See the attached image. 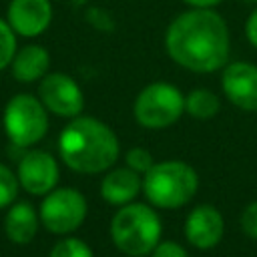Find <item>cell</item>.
<instances>
[{"mask_svg":"<svg viewBox=\"0 0 257 257\" xmlns=\"http://www.w3.org/2000/svg\"><path fill=\"white\" fill-rule=\"evenodd\" d=\"M165 48L173 62L193 72L221 70L229 60V28L213 8H191L171 20Z\"/></svg>","mask_w":257,"mask_h":257,"instance_id":"obj_1","label":"cell"},{"mask_svg":"<svg viewBox=\"0 0 257 257\" xmlns=\"http://www.w3.org/2000/svg\"><path fill=\"white\" fill-rule=\"evenodd\" d=\"M66 167L76 173H102L118 159V139L108 124L92 116H74L58 137Z\"/></svg>","mask_w":257,"mask_h":257,"instance_id":"obj_2","label":"cell"},{"mask_svg":"<svg viewBox=\"0 0 257 257\" xmlns=\"http://www.w3.org/2000/svg\"><path fill=\"white\" fill-rule=\"evenodd\" d=\"M197 187V171L183 161L155 163L143 179L145 197L159 209H177L187 205L195 197Z\"/></svg>","mask_w":257,"mask_h":257,"instance_id":"obj_3","label":"cell"},{"mask_svg":"<svg viewBox=\"0 0 257 257\" xmlns=\"http://www.w3.org/2000/svg\"><path fill=\"white\" fill-rule=\"evenodd\" d=\"M161 219L155 209L143 203H126L110 221L112 243L126 255H147L161 239Z\"/></svg>","mask_w":257,"mask_h":257,"instance_id":"obj_4","label":"cell"},{"mask_svg":"<svg viewBox=\"0 0 257 257\" xmlns=\"http://www.w3.org/2000/svg\"><path fill=\"white\" fill-rule=\"evenodd\" d=\"M133 112L141 126L165 128L185 112V96L169 82H151L137 94Z\"/></svg>","mask_w":257,"mask_h":257,"instance_id":"obj_5","label":"cell"},{"mask_svg":"<svg viewBox=\"0 0 257 257\" xmlns=\"http://www.w3.org/2000/svg\"><path fill=\"white\" fill-rule=\"evenodd\" d=\"M4 131L16 147L38 143L48 131L46 106L32 94H16L4 108Z\"/></svg>","mask_w":257,"mask_h":257,"instance_id":"obj_6","label":"cell"},{"mask_svg":"<svg viewBox=\"0 0 257 257\" xmlns=\"http://www.w3.org/2000/svg\"><path fill=\"white\" fill-rule=\"evenodd\" d=\"M86 217V199L80 191L62 187L46 193L40 205L42 225L56 235H66L76 231Z\"/></svg>","mask_w":257,"mask_h":257,"instance_id":"obj_7","label":"cell"},{"mask_svg":"<svg viewBox=\"0 0 257 257\" xmlns=\"http://www.w3.org/2000/svg\"><path fill=\"white\" fill-rule=\"evenodd\" d=\"M38 94L46 110L58 116L74 118L84 108V96H82L80 86L76 84L72 76L64 72H50V74L46 72L40 78Z\"/></svg>","mask_w":257,"mask_h":257,"instance_id":"obj_8","label":"cell"},{"mask_svg":"<svg viewBox=\"0 0 257 257\" xmlns=\"http://www.w3.org/2000/svg\"><path fill=\"white\" fill-rule=\"evenodd\" d=\"M221 88L241 110H257V66L251 62H231L223 66Z\"/></svg>","mask_w":257,"mask_h":257,"instance_id":"obj_9","label":"cell"},{"mask_svg":"<svg viewBox=\"0 0 257 257\" xmlns=\"http://www.w3.org/2000/svg\"><path fill=\"white\" fill-rule=\"evenodd\" d=\"M18 183L30 195H46L56 187L58 165L44 151H30L18 163Z\"/></svg>","mask_w":257,"mask_h":257,"instance_id":"obj_10","label":"cell"},{"mask_svg":"<svg viewBox=\"0 0 257 257\" xmlns=\"http://www.w3.org/2000/svg\"><path fill=\"white\" fill-rule=\"evenodd\" d=\"M52 22L50 0H12L8 6V24L20 36L34 38Z\"/></svg>","mask_w":257,"mask_h":257,"instance_id":"obj_11","label":"cell"},{"mask_svg":"<svg viewBox=\"0 0 257 257\" xmlns=\"http://www.w3.org/2000/svg\"><path fill=\"white\" fill-rule=\"evenodd\" d=\"M225 233L223 215L213 205H199L195 207L185 221V237L197 249H211L215 247Z\"/></svg>","mask_w":257,"mask_h":257,"instance_id":"obj_12","label":"cell"},{"mask_svg":"<svg viewBox=\"0 0 257 257\" xmlns=\"http://www.w3.org/2000/svg\"><path fill=\"white\" fill-rule=\"evenodd\" d=\"M141 191H143V179L137 171L128 167L112 169L110 173H106V177L100 183V195L110 205H126Z\"/></svg>","mask_w":257,"mask_h":257,"instance_id":"obj_13","label":"cell"},{"mask_svg":"<svg viewBox=\"0 0 257 257\" xmlns=\"http://www.w3.org/2000/svg\"><path fill=\"white\" fill-rule=\"evenodd\" d=\"M12 76L18 82H34L48 72L50 54L40 44H26L12 58Z\"/></svg>","mask_w":257,"mask_h":257,"instance_id":"obj_14","label":"cell"},{"mask_svg":"<svg viewBox=\"0 0 257 257\" xmlns=\"http://www.w3.org/2000/svg\"><path fill=\"white\" fill-rule=\"evenodd\" d=\"M4 231H6L8 239L18 245L30 243L38 231V215H36L34 207L24 201L16 203L4 219Z\"/></svg>","mask_w":257,"mask_h":257,"instance_id":"obj_15","label":"cell"},{"mask_svg":"<svg viewBox=\"0 0 257 257\" xmlns=\"http://www.w3.org/2000/svg\"><path fill=\"white\" fill-rule=\"evenodd\" d=\"M221 108V100L213 90L207 88H195L185 96V112H189L193 118L207 120L213 118Z\"/></svg>","mask_w":257,"mask_h":257,"instance_id":"obj_16","label":"cell"},{"mask_svg":"<svg viewBox=\"0 0 257 257\" xmlns=\"http://www.w3.org/2000/svg\"><path fill=\"white\" fill-rule=\"evenodd\" d=\"M50 257H94V255H92V249L84 241L76 237H68V239L58 241L52 247Z\"/></svg>","mask_w":257,"mask_h":257,"instance_id":"obj_17","label":"cell"},{"mask_svg":"<svg viewBox=\"0 0 257 257\" xmlns=\"http://www.w3.org/2000/svg\"><path fill=\"white\" fill-rule=\"evenodd\" d=\"M16 54V32L8 20L0 18V70H4Z\"/></svg>","mask_w":257,"mask_h":257,"instance_id":"obj_18","label":"cell"},{"mask_svg":"<svg viewBox=\"0 0 257 257\" xmlns=\"http://www.w3.org/2000/svg\"><path fill=\"white\" fill-rule=\"evenodd\" d=\"M18 193V177L4 165H0V209L10 205Z\"/></svg>","mask_w":257,"mask_h":257,"instance_id":"obj_19","label":"cell"},{"mask_svg":"<svg viewBox=\"0 0 257 257\" xmlns=\"http://www.w3.org/2000/svg\"><path fill=\"white\" fill-rule=\"evenodd\" d=\"M124 161H126V167L133 169V171H137L139 175H141V173H147V171L155 165V163H153V155H151L147 149H143V147L131 149V151L126 153Z\"/></svg>","mask_w":257,"mask_h":257,"instance_id":"obj_20","label":"cell"},{"mask_svg":"<svg viewBox=\"0 0 257 257\" xmlns=\"http://www.w3.org/2000/svg\"><path fill=\"white\" fill-rule=\"evenodd\" d=\"M241 229L247 237L257 239V201L249 203L241 213Z\"/></svg>","mask_w":257,"mask_h":257,"instance_id":"obj_21","label":"cell"},{"mask_svg":"<svg viewBox=\"0 0 257 257\" xmlns=\"http://www.w3.org/2000/svg\"><path fill=\"white\" fill-rule=\"evenodd\" d=\"M151 253H153V257H189V253L175 241L157 243V247Z\"/></svg>","mask_w":257,"mask_h":257,"instance_id":"obj_22","label":"cell"},{"mask_svg":"<svg viewBox=\"0 0 257 257\" xmlns=\"http://www.w3.org/2000/svg\"><path fill=\"white\" fill-rule=\"evenodd\" d=\"M245 36H247L249 44L257 48V8L249 14V18L245 22Z\"/></svg>","mask_w":257,"mask_h":257,"instance_id":"obj_23","label":"cell"},{"mask_svg":"<svg viewBox=\"0 0 257 257\" xmlns=\"http://www.w3.org/2000/svg\"><path fill=\"white\" fill-rule=\"evenodd\" d=\"M185 4H189L191 8H213L217 6L221 0H183Z\"/></svg>","mask_w":257,"mask_h":257,"instance_id":"obj_24","label":"cell"},{"mask_svg":"<svg viewBox=\"0 0 257 257\" xmlns=\"http://www.w3.org/2000/svg\"><path fill=\"white\" fill-rule=\"evenodd\" d=\"M245 2H253V4H257V0H245Z\"/></svg>","mask_w":257,"mask_h":257,"instance_id":"obj_25","label":"cell"},{"mask_svg":"<svg viewBox=\"0 0 257 257\" xmlns=\"http://www.w3.org/2000/svg\"><path fill=\"white\" fill-rule=\"evenodd\" d=\"M128 257H143V255H128Z\"/></svg>","mask_w":257,"mask_h":257,"instance_id":"obj_26","label":"cell"}]
</instances>
